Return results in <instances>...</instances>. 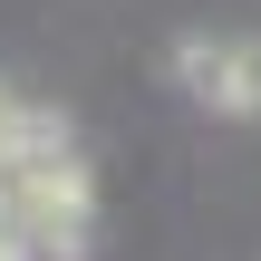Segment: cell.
<instances>
[{"label":"cell","mask_w":261,"mask_h":261,"mask_svg":"<svg viewBox=\"0 0 261 261\" xmlns=\"http://www.w3.org/2000/svg\"><path fill=\"white\" fill-rule=\"evenodd\" d=\"M10 223H19L39 252H77V242H87V174L68 165V145L10 165Z\"/></svg>","instance_id":"6da1fadb"},{"label":"cell","mask_w":261,"mask_h":261,"mask_svg":"<svg viewBox=\"0 0 261 261\" xmlns=\"http://www.w3.org/2000/svg\"><path fill=\"white\" fill-rule=\"evenodd\" d=\"M174 77L213 107V116H261V39H184Z\"/></svg>","instance_id":"7a4b0ae2"}]
</instances>
